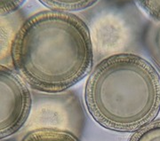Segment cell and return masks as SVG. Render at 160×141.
<instances>
[{
	"instance_id": "6da1fadb",
	"label": "cell",
	"mask_w": 160,
	"mask_h": 141,
	"mask_svg": "<svg viewBox=\"0 0 160 141\" xmlns=\"http://www.w3.org/2000/svg\"><path fill=\"white\" fill-rule=\"evenodd\" d=\"M94 51L87 23L72 12L45 10L26 19L11 49V67L34 90H68L91 72Z\"/></svg>"
},
{
	"instance_id": "7a4b0ae2",
	"label": "cell",
	"mask_w": 160,
	"mask_h": 141,
	"mask_svg": "<svg viewBox=\"0 0 160 141\" xmlns=\"http://www.w3.org/2000/svg\"><path fill=\"white\" fill-rule=\"evenodd\" d=\"M85 103L92 118L103 128L134 132L159 114V72L133 52L106 57L88 75Z\"/></svg>"
},
{
	"instance_id": "3957f363",
	"label": "cell",
	"mask_w": 160,
	"mask_h": 141,
	"mask_svg": "<svg viewBox=\"0 0 160 141\" xmlns=\"http://www.w3.org/2000/svg\"><path fill=\"white\" fill-rule=\"evenodd\" d=\"M140 14L136 6L129 4L105 8L92 18L87 25L98 61L118 53H135L145 31Z\"/></svg>"
},
{
	"instance_id": "277c9868",
	"label": "cell",
	"mask_w": 160,
	"mask_h": 141,
	"mask_svg": "<svg viewBox=\"0 0 160 141\" xmlns=\"http://www.w3.org/2000/svg\"><path fill=\"white\" fill-rule=\"evenodd\" d=\"M85 124V111L74 91L47 93L33 90L31 111L22 130L54 129L71 132L80 139Z\"/></svg>"
},
{
	"instance_id": "5b68a950",
	"label": "cell",
	"mask_w": 160,
	"mask_h": 141,
	"mask_svg": "<svg viewBox=\"0 0 160 141\" xmlns=\"http://www.w3.org/2000/svg\"><path fill=\"white\" fill-rule=\"evenodd\" d=\"M12 67L1 65V139L20 131L29 119L32 107V91Z\"/></svg>"
},
{
	"instance_id": "8992f818",
	"label": "cell",
	"mask_w": 160,
	"mask_h": 141,
	"mask_svg": "<svg viewBox=\"0 0 160 141\" xmlns=\"http://www.w3.org/2000/svg\"><path fill=\"white\" fill-rule=\"evenodd\" d=\"M14 13L1 16V65L8 67H11L12 45L24 22Z\"/></svg>"
},
{
	"instance_id": "52a82bcc",
	"label": "cell",
	"mask_w": 160,
	"mask_h": 141,
	"mask_svg": "<svg viewBox=\"0 0 160 141\" xmlns=\"http://www.w3.org/2000/svg\"><path fill=\"white\" fill-rule=\"evenodd\" d=\"M143 42L156 67L160 70V22L150 21L147 24Z\"/></svg>"
},
{
	"instance_id": "ba28073f",
	"label": "cell",
	"mask_w": 160,
	"mask_h": 141,
	"mask_svg": "<svg viewBox=\"0 0 160 141\" xmlns=\"http://www.w3.org/2000/svg\"><path fill=\"white\" fill-rule=\"evenodd\" d=\"M20 141H81L73 133L54 129H38L26 132Z\"/></svg>"
},
{
	"instance_id": "9c48e42d",
	"label": "cell",
	"mask_w": 160,
	"mask_h": 141,
	"mask_svg": "<svg viewBox=\"0 0 160 141\" xmlns=\"http://www.w3.org/2000/svg\"><path fill=\"white\" fill-rule=\"evenodd\" d=\"M49 10L74 12L86 10L97 4L99 0H38Z\"/></svg>"
},
{
	"instance_id": "30bf717a",
	"label": "cell",
	"mask_w": 160,
	"mask_h": 141,
	"mask_svg": "<svg viewBox=\"0 0 160 141\" xmlns=\"http://www.w3.org/2000/svg\"><path fill=\"white\" fill-rule=\"evenodd\" d=\"M127 141H160V119H155L135 130Z\"/></svg>"
},
{
	"instance_id": "8fae6325",
	"label": "cell",
	"mask_w": 160,
	"mask_h": 141,
	"mask_svg": "<svg viewBox=\"0 0 160 141\" xmlns=\"http://www.w3.org/2000/svg\"><path fill=\"white\" fill-rule=\"evenodd\" d=\"M134 2L151 21L160 22V0H134Z\"/></svg>"
},
{
	"instance_id": "7c38bea8",
	"label": "cell",
	"mask_w": 160,
	"mask_h": 141,
	"mask_svg": "<svg viewBox=\"0 0 160 141\" xmlns=\"http://www.w3.org/2000/svg\"><path fill=\"white\" fill-rule=\"evenodd\" d=\"M26 0H0L1 16L14 13L23 6Z\"/></svg>"
}]
</instances>
